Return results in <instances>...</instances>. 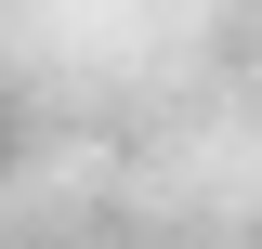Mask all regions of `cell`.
<instances>
[{"label": "cell", "mask_w": 262, "mask_h": 249, "mask_svg": "<svg viewBox=\"0 0 262 249\" xmlns=\"http://www.w3.org/2000/svg\"><path fill=\"white\" fill-rule=\"evenodd\" d=\"M0 157H13V105H0Z\"/></svg>", "instance_id": "1"}]
</instances>
